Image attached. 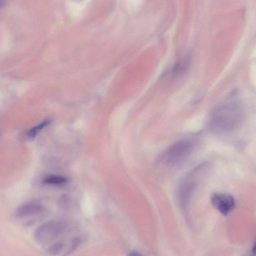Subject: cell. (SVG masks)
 Wrapping results in <instances>:
<instances>
[{"label":"cell","mask_w":256,"mask_h":256,"mask_svg":"<svg viewBox=\"0 0 256 256\" xmlns=\"http://www.w3.org/2000/svg\"><path fill=\"white\" fill-rule=\"evenodd\" d=\"M244 119V111L240 102L230 100L213 109L208 115L206 123L212 132L224 134L237 129Z\"/></svg>","instance_id":"6da1fadb"},{"label":"cell","mask_w":256,"mask_h":256,"mask_svg":"<svg viewBox=\"0 0 256 256\" xmlns=\"http://www.w3.org/2000/svg\"><path fill=\"white\" fill-rule=\"evenodd\" d=\"M194 143L190 140L178 141L166 149L159 156L157 162L162 166L174 167L185 162L191 155Z\"/></svg>","instance_id":"7a4b0ae2"},{"label":"cell","mask_w":256,"mask_h":256,"mask_svg":"<svg viewBox=\"0 0 256 256\" xmlns=\"http://www.w3.org/2000/svg\"><path fill=\"white\" fill-rule=\"evenodd\" d=\"M66 228L65 222L53 221L46 223L36 231V239L40 243L50 242L57 238Z\"/></svg>","instance_id":"3957f363"},{"label":"cell","mask_w":256,"mask_h":256,"mask_svg":"<svg viewBox=\"0 0 256 256\" xmlns=\"http://www.w3.org/2000/svg\"><path fill=\"white\" fill-rule=\"evenodd\" d=\"M211 202L213 206L225 216L228 215L236 205L235 200L232 195L221 193L213 194Z\"/></svg>","instance_id":"277c9868"},{"label":"cell","mask_w":256,"mask_h":256,"mask_svg":"<svg viewBox=\"0 0 256 256\" xmlns=\"http://www.w3.org/2000/svg\"><path fill=\"white\" fill-rule=\"evenodd\" d=\"M193 178L194 174L190 175L179 186L177 192L179 199L181 201H184L189 199L194 190L196 182Z\"/></svg>","instance_id":"5b68a950"},{"label":"cell","mask_w":256,"mask_h":256,"mask_svg":"<svg viewBox=\"0 0 256 256\" xmlns=\"http://www.w3.org/2000/svg\"><path fill=\"white\" fill-rule=\"evenodd\" d=\"M43 210V207L40 204L30 203L24 204L18 208L16 214L20 217L39 214Z\"/></svg>","instance_id":"8992f818"},{"label":"cell","mask_w":256,"mask_h":256,"mask_svg":"<svg viewBox=\"0 0 256 256\" xmlns=\"http://www.w3.org/2000/svg\"><path fill=\"white\" fill-rule=\"evenodd\" d=\"M51 122V120L47 119L43 121L41 124L31 128L28 132V136L30 139L34 138L37 134L44 128L50 124Z\"/></svg>","instance_id":"52a82bcc"},{"label":"cell","mask_w":256,"mask_h":256,"mask_svg":"<svg viewBox=\"0 0 256 256\" xmlns=\"http://www.w3.org/2000/svg\"><path fill=\"white\" fill-rule=\"evenodd\" d=\"M67 179L60 176H51L45 179V183L49 184H61L65 183Z\"/></svg>","instance_id":"ba28073f"},{"label":"cell","mask_w":256,"mask_h":256,"mask_svg":"<svg viewBox=\"0 0 256 256\" xmlns=\"http://www.w3.org/2000/svg\"><path fill=\"white\" fill-rule=\"evenodd\" d=\"M64 244L61 242H57L49 248L48 252L50 255H56L59 254L62 250Z\"/></svg>","instance_id":"9c48e42d"},{"label":"cell","mask_w":256,"mask_h":256,"mask_svg":"<svg viewBox=\"0 0 256 256\" xmlns=\"http://www.w3.org/2000/svg\"><path fill=\"white\" fill-rule=\"evenodd\" d=\"M81 241L79 238H75L72 239L69 249L68 250L67 252L66 253V255H69L72 252H73L78 247H79Z\"/></svg>","instance_id":"30bf717a"},{"label":"cell","mask_w":256,"mask_h":256,"mask_svg":"<svg viewBox=\"0 0 256 256\" xmlns=\"http://www.w3.org/2000/svg\"><path fill=\"white\" fill-rule=\"evenodd\" d=\"M128 256H142V255L139 252L133 251L128 254Z\"/></svg>","instance_id":"8fae6325"},{"label":"cell","mask_w":256,"mask_h":256,"mask_svg":"<svg viewBox=\"0 0 256 256\" xmlns=\"http://www.w3.org/2000/svg\"><path fill=\"white\" fill-rule=\"evenodd\" d=\"M5 4V2L4 1H0V8H2L3 6H4Z\"/></svg>","instance_id":"7c38bea8"}]
</instances>
